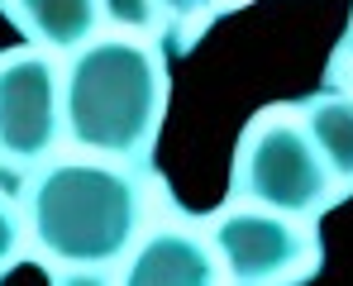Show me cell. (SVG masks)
Segmentation results:
<instances>
[{
  "instance_id": "obj_1",
  "label": "cell",
  "mask_w": 353,
  "mask_h": 286,
  "mask_svg": "<svg viewBox=\"0 0 353 286\" xmlns=\"http://www.w3.org/2000/svg\"><path fill=\"white\" fill-rule=\"evenodd\" d=\"M168 110V67L153 43L91 39L62 72V129L77 148L110 163H139L158 143Z\"/></svg>"
},
{
  "instance_id": "obj_2",
  "label": "cell",
  "mask_w": 353,
  "mask_h": 286,
  "mask_svg": "<svg viewBox=\"0 0 353 286\" xmlns=\"http://www.w3.org/2000/svg\"><path fill=\"white\" fill-rule=\"evenodd\" d=\"M24 225L62 267H110L143 229V181L110 158H62L29 181Z\"/></svg>"
},
{
  "instance_id": "obj_3",
  "label": "cell",
  "mask_w": 353,
  "mask_h": 286,
  "mask_svg": "<svg viewBox=\"0 0 353 286\" xmlns=\"http://www.w3.org/2000/svg\"><path fill=\"white\" fill-rule=\"evenodd\" d=\"M234 196L243 205L292 215V220H315L320 210L334 205L339 181L330 176L325 158L315 153L305 124L287 110L258 114L234 153Z\"/></svg>"
},
{
  "instance_id": "obj_4",
  "label": "cell",
  "mask_w": 353,
  "mask_h": 286,
  "mask_svg": "<svg viewBox=\"0 0 353 286\" xmlns=\"http://www.w3.org/2000/svg\"><path fill=\"white\" fill-rule=\"evenodd\" d=\"M210 248L234 286H301L320 267V243L305 220L272 215L258 205L225 210L210 225Z\"/></svg>"
},
{
  "instance_id": "obj_5",
  "label": "cell",
  "mask_w": 353,
  "mask_h": 286,
  "mask_svg": "<svg viewBox=\"0 0 353 286\" xmlns=\"http://www.w3.org/2000/svg\"><path fill=\"white\" fill-rule=\"evenodd\" d=\"M62 134V72L43 53L0 57V163L34 167Z\"/></svg>"
},
{
  "instance_id": "obj_6",
  "label": "cell",
  "mask_w": 353,
  "mask_h": 286,
  "mask_svg": "<svg viewBox=\"0 0 353 286\" xmlns=\"http://www.w3.org/2000/svg\"><path fill=\"white\" fill-rule=\"evenodd\" d=\"M119 286H220V258L196 229H153L129 248Z\"/></svg>"
},
{
  "instance_id": "obj_7",
  "label": "cell",
  "mask_w": 353,
  "mask_h": 286,
  "mask_svg": "<svg viewBox=\"0 0 353 286\" xmlns=\"http://www.w3.org/2000/svg\"><path fill=\"white\" fill-rule=\"evenodd\" d=\"M5 14L24 39L53 53H77L81 43L96 39L101 0H5Z\"/></svg>"
},
{
  "instance_id": "obj_8",
  "label": "cell",
  "mask_w": 353,
  "mask_h": 286,
  "mask_svg": "<svg viewBox=\"0 0 353 286\" xmlns=\"http://www.w3.org/2000/svg\"><path fill=\"white\" fill-rule=\"evenodd\" d=\"M301 124L315 143V153L325 158L330 176L339 181V191L353 186V96L330 91L301 105Z\"/></svg>"
},
{
  "instance_id": "obj_9",
  "label": "cell",
  "mask_w": 353,
  "mask_h": 286,
  "mask_svg": "<svg viewBox=\"0 0 353 286\" xmlns=\"http://www.w3.org/2000/svg\"><path fill=\"white\" fill-rule=\"evenodd\" d=\"M101 14L119 29H134V34H153L163 24L158 0H101Z\"/></svg>"
},
{
  "instance_id": "obj_10",
  "label": "cell",
  "mask_w": 353,
  "mask_h": 286,
  "mask_svg": "<svg viewBox=\"0 0 353 286\" xmlns=\"http://www.w3.org/2000/svg\"><path fill=\"white\" fill-rule=\"evenodd\" d=\"M19 248H24V220H19V210L0 196V272L14 267Z\"/></svg>"
},
{
  "instance_id": "obj_11",
  "label": "cell",
  "mask_w": 353,
  "mask_h": 286,
  "mask_svg": "<svg viewBox=\"0 0 353 286\" xmlns=\"http://www.w3.org/2000/svg\"><path fill=\"white\" fill-rule=\"evenodd\" d=\"M215 5H220V0H158L163 19H172V24H181V29L205 24V19L215 14Z\"/></svg>"
},
{
  "instance_id": "obj_12",
  "label": "cell",
  "mask_w": 353,
  "mask_h": 286,
  "mask_svg": "<svg viewBox=\"0 0 353 286\" xmlns=\"http://www.w3.org/2000/svg\"><path fill=\"white\" fill-rule=\"evenodd\" d=\"M53 286H110V277L101 267H62L53 272Z\"/></svg>"
},
{
  "instance_id": "obj_13",
  "label": "cell",
  "mask_w": 353,
  "mask_h": 286,
  "mask_svg": "<svg viewBox=\"0 0 353 286\" xmlns=\"http://www.w3.org/2000/svg\"><path fill=\"white\" fill-rule=\"evenodd\" d=\"M339 57H344V62H353V29H349V39H344V48H339Z\"/></svg>"
}]
</instances>
